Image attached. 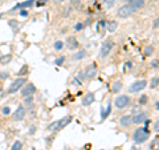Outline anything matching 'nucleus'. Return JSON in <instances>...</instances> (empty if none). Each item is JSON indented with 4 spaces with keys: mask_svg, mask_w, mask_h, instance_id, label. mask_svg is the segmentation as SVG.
Returning a JSON list of instances; mask_svg holds the SVG:
<instances>
[{
    "mask_svg": "<svg viewBox=\"0 0 159 150\" xmlns=\"http://www.w3.org/2000/svg\"><path fill=\"white\" fill-rule=\"evenodd\" d=\"M150 137V132L147 130V128H138L133 134V140L135 143H143L149 140Z\"/></svg>",
    "mask_w": 159,
    "mask_h": 150,
    "instance_id": "1",
    "label": "nucleus"
},
{
    "mask_svg": "<svg viewBox=\"0 0 159 150\" xmlns=\"http://www.w3.org/2000/svg\"><path fill=\"white\" fill-rule=\"evenodd\" d=\"M113 45H114V43H113L112 39H107V40H105V43L101 45V50H99V56H101L102 59L107 57L109 56V53L112 52L113 49Z\"/></svg>",
    "mask_w": 159,
    "mask_h": 150,
    "instance_id": "2",
    "label": "nucleus"
},
{
    "mask_svg": "<svg viewBox=\"0 0 159 150\" xmlns=\"http://www.w3.org/2000/svg\"><path fill=\"white\" fill-rule=\"evenodd\" d=\"M133 13H134V10H133V8L130 7L129 4L122 5V7L118 8V11H117L118 18H121V19H127V18H130Z\"/></svg>",
    "mask_w": 159,
    "mask_h": 150,
    "instance_id": "3",
    "label": "nucleus"
},
{
    "mask_svg": "<svg viewBox=\"0 0 159 150\" xmlns=\"http://www.w3.org/2000/svg\"><path fill=\"white\" fill-rule=\"evenodd\" d=\"M25 84H27V80H25V78H16V80L9 85V88H8V93H16L18 90L21 89Z\"/></svg>",
    "mask_w": 159,
    "mask_h": 150,
    "instance_id": "4",
    "label": "nucleus"
},
{
    "mask_svg": "<svg viewBox=\"0 0 159 150\" xmlns=\"http://www.w3.org/2000/svg\"><path fill=\"white\" fill-rule=\"evenodd\" d=\"M129 104H130V97L126 94L118 96L114 101V105H115V108H118V109H123V108H126Z\"/></svg>",
    "mask_w": 159,
    "mask_h": 150,
    "instance_id": "5",
    "label": "nucleus"
},
{
    "mask_svg": "<svg viewBox=\"0 0 159 150\" xmlns=\"http://www.w3.org/2000/svg\"><path fill=\"white\" fill-rule=\"evenodd\" d=\"M146 86H147V81H146V80H139V81H135V83H133L131 85H130V88H129V92H130V93H137V92H141V90H143Z\"/></svg>",
    "mask_w": 159,
    "mask_h": 150,
    "instance_id": "6",
    "label": "nucleus"
},
{
    "mask_svg": "<svg viewBox=\"0 0 159 150\" xmlns=\"http://www.w3.org/2000/svg\"><path fill=\"white\" fill-rule=\"evenodd\" d=\"M35 92H36V86L33 85L32 83L25 84V85L23 86V89H21V94H23V97H28V96H32Z\"/></svg>",
    "mask_w": 159,
    "mask_h": 150,
    "instance_id": "7",
    "label": "nucleus"
},
{
    "mask_svg": "<svg viewBox=\"0 0 159 150\" xmlns=\"http://www.w3.org/2000/svg\"><path fill=\"white\" fill-rule=\"evenodd\" d=\"M82 75H84V78H88V80H90V78H93L96 75H97V68H96V65H89V67L86 68V69L82 72Z\"/></svg>",
    "mask_w": 159,
    "mask_h": 150,
    "instance_id": "8",
    "label": "nucleus"
},
{
    "mask_svg": "<svg viewBox=\"0 0 159 150\" xmlns=\"http://www.w3.org/2000/svg\"><path fill=\"white\" fill-rule=\"evenodd\" d=\"M25 108L23 106V105H20L16 108V110H15V113L12 114V118H13V121H21L23 118L25 117Z\"/></svg>",
    "mask_w": 159,
    "mask_h": 150,
    "instance_id": "9",
    "label": "nucleus"
},
{
    "mask_svg": "<svg viewBox=\"0 0 159 150\" xmlns=\"http://www.w3.org/2000/svg\"><path fill=\"white\" fill-rule=\"evenodd\" d=\"M94 100H96L94 93L89 92V93H86V94L82 97V105L84 106H90L93 102H94Z\"/></svg>",
    "mask_w": 159,
    "mask_h": 150,
    "instance_id": "10",
    "label": "nucleus"
},
{
    "mask_svg": "<svg viewBox=\"0 0 159 150\" xmlns=\"http://www.w3.org/2000/svg\"><path fill=\"white\" fill-rule=\"evenodd\" d=\"M66 47L69 48L70 50H74L78 48V41L77 39L74 37V36H69V37L66 39Z\"/></svg>",
    "mask_w": 159,
    "mask_h": 150,
    "instance_id": "11",
    "label": "nucleus"
},
{
    "mask_svg": "<svg viewBox=\"0 0 159 150\" xmlns=\"http://www.w3.org/2000/svg\"><path fill=\"white\" fill-rule=\"evenodd\" d=\"M146 120H147V113L141 112V113H138V114L133 116V124H142Z\"/></svg>",
    "mask_w": 159,
    "mask_h": 150,
    "instance_id": "12",
    "label": "nucleus"
},
{
    "mask_svg": "<svg viewBox=\"0 0 159 150\" xmlns=\"http://www.w3.org/2000/svg\"><path fill=\"white\" fill-rule=\"evenodd\" d=\"M130 1V7L133 8V10H139V8H142L144 5V0H129Z\"/></svg>",
    "mask_w": 159,
    "mask_h": 150,
    "instance_id": "13",
    "label": "nucleus"
},
{
    "mask_svg": "<svg viewBox=\"0 0 159 150\" xmlns=\"http://www.w3.org/2000/svg\"><path fill=\"white\" fill-rule=\"evenodd\" d=\"M119 124L122 126H130L133 124V116H123V117H121Z\"/></svg>",
    "mask_w": 159,
    "mask_h": 150,
    "instance_id": "14",
    "label": "nucleus"
},
{
    "mask_svg": "<svg viewBox=\"0 0 159 150\" xmlns=\"http://www.w3.org/2000/svg\"><path fill=\"white\" fill-rule=\"evenodd\" d=\"M47 129L50 130V132H55V130H61V120L53 121L52 124H49V125H48Z\"/></svg>",
    "mask_w": 159,
    "mask_h": 150,
    "instance_id": "15",
    "label": "nucleus"
},
{
    "mask_svg": "<svg viewBox=\"0 0 159 150\" xmlns=\"http://www.w3.org/2000/svg\"><path fill=\"white\" fill-rule=\"evenodd\" d=\"M110 112H112V102H109L106 105L104 110L101 112V120H105V118H107V116L110 114Z\"/></svg>",
    "mask_w": 159,
    "mask_h": 150,
    "instance_id": "16",
    "label": "nucleus"
},
{
    "mask_svg": "<svg viewBox=\"0 0 159 150\" xmlns=\"http://www.w3.org/2000/svg\"><path fill=\"white\" fill-rule=\"evenodd\" d=\"M118 28V23L117 21H110V23H107V31H109L110 33H113L115 29Z\"/></svg>",
    "mask_w": 159,
    "mask_h": 150,
    "instance_id": "17",
    "label": "nucleus"
},
{
    "mask_svg": "<svg viewBox=\"0 0 159 150\" xmlns=\"http://www.w3.org/2000/svg\"><path fill=\"white\" fill-rule=\"evenodd\" d=\"M85 56H86V50H85V49H81L80 52H77L74 56H73V60H82Z\"/></svg>",
    "mask_w": 159,
    "mask_h": 150,
    "instance_id": "18",
    "label": "nucleus"
},
{
    "mask_svg": "<svg viewBox=\"0 0 159 150\" xmlns=\"http://www.w3.org/2000/svg\"><path fill=\"white\" fill-rule=\"evenodd\" d=\"M121 88H122V83H121V81H115V83L112 85V92L113 93H117V92L121 90Z\"/></svg>",
    "mask_w": 159,
    "mask_h": 150,
    "instance_id": "19",
    "label": "nucleus"
},
{
    "mask_svg": "<svg viewBox=\"0 0 159 150\" xmlns=\"http://www.w3.org/2000/svg\"><path fill=\"white\" fill-rule=\"evenodd\" d=\"M104 5L107 8V10H112L115 5V0H104Z\"/></svg>",
    "mask_w": 159,
    "mask_h": 150,
    "instance_id": "20",
    "label": "nucleus"
},
{
    "mask_svg": "<svg viewBox=\"0 0 159 150\" xmlns=\"http://www.w3.org/2000/svg\"><path fill=\"white\" fill-rule=\"evenodd\" d=\"M21 149H23V143L20 141H15L12 148H11V150H21Z\"/></svg>",
    "mask_w": 159,
    "mask_h": 150,
    "instance_id": "21",
    "label": "nucleus"
},
{
    "mask_svg": "<svg viewBox=\"0 0 159 150\" xmlns=\"http://www.w3.org/2000/svg\"><path fill=\"white\" fill-rule=\"evenodd\" d=\"M144 55H146V56H151V55H154V48H152L151 45L146 47V48H144Z\"/></svg>",
    "mask_w": 159,
    "mask_h": 150,
    "instance_id": "22",
    "label": "nucleus"
},
{
    "mask_svg": "<svg viewBox=\"0 0 159 150\" xmlns=\"http://www.w3.org/2000/svg\"><path fill=\"white\" fill-rule=\"evenodd\" d=\"M33 1H35V0H28V1H24V3H21V4H18V5H16V7H18V8L29 7V5H32V4H33Z\"/></svg>",
    "mask_w": 159,
    "mask_h": 150,
    "instance_id": "23",
    "label": "nucleus"
},
{
    "mask_svg": "<svg viewBox=\"0 0 159 150\" xmlns=\"http://www.w3.org/2000/svg\"><path fill=\"white\" fill-rule=\"evenodd\" d=\"M158 83H159V78H158V77H154V78L151 80L150 88H152V89H157V88H158Z\"/></svg>",
    "mask_w": 159,
    "mask_h": 150,
    "instance_id": "24",
    "label": "nucleus"
},
{
    "mask_svg": "<svg viewBox=\"0 0 159 150\" xmlns=\"http://www.w3.org/2000/svg\"><path fill=\"white\" fill-rule=\"evenodd\" d=\"M32 102H33V98L31 97V96H28V97H25V98H24V104H25V105H27L28 108L32 106Z\"/></svg>",
    "mask_w": 159,
    "mask_h": 150,
    "instance_id": "25",
    "label": "nucleus"
},
{
    "mask_svg": "<svg viewBox=\"0 0 159 150\" xmlns=\"http://www.w3.org/2000/svg\"><path fill=\"white\" fill-rule=\"evenodd\" d=\"M62 47H64V43H62V41H56L55 43V49L56 50H61Z\"/></svg>",
    "mask_w": 159,
    "mask_h": 150,
    "instance_id": "26",
    "label": "nucleus"
},
{
    "mask_svg": "<svg viewBox=\"0 0 159 150\" xmlns=\"http://www.w3.org/2000/svg\"><path fill=\"white\" fill-rule=\"evenodd\" d=\"M11 59H12V57H11V55H8L7 57H1V59H0V61H1L3 64H7V63H9V61H11Z\"/></svg>",
    "mask_w": 159,
    "mask_h": 150,
    "instance_id": "27",
    "label": "nucleus"
},
{
    "mask_svg": "<svg viewBox=\"0 0 159 150\" xmlns=\"http://www.w3.org/2000/svg\"><path fill=\"white\" fill-rule=\"evenodd\" d=\"M147 102V96H141V98H139V104H141V105H144V104Z\"/></svg>",
    "mask_w": 159,
    "mask_h": 150,
    "instance_id": "28",
    "label": "nucleus"
},
{
    "mask_svg": "<svg viewBox=\"0 0 159 150\" xmlns=\"http://www.w3.org/2000/svg\"><path fill=\"white\" fill-rule=\"evenodd\" d=\"M64 61H65V57H64V56H61V57H60V59H57V60H56V65H62V64H64Z\"/></svg>",
    "mask_w": 159,
    "mask_h": 150,
    "instance_id": "29",
    "label": "nucleus"
},
{
    "mask_svg": "<svg viewBox=\"0 0 159 150\" xmlns=\"http://www.w3.org/2000/svg\"><path fill=\"white\" fill-rule=\"evenodd\" d=\"M0 78H1V80H5V78H8V73L7 72H1V73H0Z\"/></svg>",
    "mask_w": 159,
    "mask_h": 150,
    "instance_id": "30",
    "label": "nucleus"
},
{
    "mask_svg": "<svg viewBox=\"0 0 159 150\" xmlns=\"http://www.w3.org/2000/svg\"><path fill=\"white\" fill-rule=\"evenodd\" d=\"M76 31H81L82 28H84V24H82V23H78V24H76Z\"/></svg>",
    "mask_w": 159,
    "mask_h": 150,
    "instance_id": "31",
    "label": "nucleus"
},
{
    "mask_svg": "<svg viewBox=\"0 0 159 150\" xmlns=\"http://www.w3.org/2000/svg\"><path fill=\"white\" fill-rule=\"evenodd\" d=\"M3 113H4V114H9V113H11V109H9L8 106L3 108Z\"/></svg>",
    "mask_w": 159,
    "mask_h": 150,
    "instance_id": "32",
    "label": "nucleus"
},
{
    "mask_svg": "<svg viewBox=\"0 0 159 150\" xmlns=\"http://www.w3.org/2000/svg\"><path fill=\"white\" fill-rule=\"evenodd\" d=\"M81 3V0H70V4L72 5H78Z\"/></svg>",
    "mask_w": 159,
    "mask_h": 150,
    "instance_id": "33",
    "label": "nucleus"
},
{
    "mask_svg": "<svg viewBox=\"0 0 159 150\" xmlns=\"http://www.w3.org/2000/svg\"><path fill=\"white\" fill-rule=\"evenodd\" d=\"M152 28H154V29H157V28H158V19H155L154 24H152Z\"/></svg>",
    "mask_w": 159,
    "mask_h": 150,
    "instance_id": "34",
    "label": "nucleus"
},
{
    "mask_svg": "<svg viewBox=\"0 0 159 150\" xmlns=\"http://www.w3.org/2000/svg\"><path fill=\"white\" fill-rule=\"evenodd\" d=\"M151 67L157 69V68H158V61H152V63H151Z\"/></svg>",
    "mask_w": 159,
    "mask_h": 150,
    "instance_id": "35",
    "label": "nucleus"
},
{
    "mask_svg": "<svg viewBox=\"0 0 159 150\" xmlns=\"http://www.w3.org/2000/svg\"><path fill=\"white\" fill-rule=\"evenodd\" d=\"M20 15H21V16H28V12L25 10H23L21 12H20Z\"/></svg>",
    "mask_w": 159,
    "mask_h": 150,
    "instance_id": "36",
    "label": "nucleus"
},
{
    "mask_svg": "<svg viewBox=\"0 0 159 150\" xmlns=\"http://www.w3.org/2000/svg\"><path fill=\"white\" fill-rule=\"evenodd\" d=\"M35 130H36V126H31L29 133H31V134H33V133H35Z\"/></svg>",
    "mask_w": 159,
    "mask_h": 150,
    "instance_id": "37",
    "label": "nucleus"
},
{
    "mask_svg": "<svg viewBox=\"0 0 159 150\" xmlns=\"http://www.w3.org/2000/svg\"><path fill=\"white\" fill-rule=\"evenodd\" d=\"M158 125H159V124H158V121H157V122H155V125H154V130H158Z\"/></svg>",
    "mask_w": 159,
    "mask_h": 150,
    "instance_id": "38",
    "label": "nucleus"
},
{
    "mask_svg": "<svg viewBox=\"0 0 159 150\" xmlns=\"http://www.w3.org/2000/svg\"><path fill=\"white\" fill-rule=\"evenodd\" d=\"M47 1H48V0H40V3H41V4H45Z\"/></svg>",
    "mask_w": 159,
    "mask_h": 150,
    "instance_id": "39",
    "label": "nucleus"
},
{
    "mask_svg": "<svg viewBox=\"0 0 159 150\" xmlns=\"http://www.w3.org/2000/svg\"><path fill=\"white\" fill-rule=\"evenodd\" d=\"M1 90H3V86H1V85H0V92H1Z\"/></svg>",
    "mask_w": 159,
    "mask_h": 150,
    "instance_id": "40",
    "label": "nucleus"
},
{
    "mask_svg": "<svg viewBox=\"0 0 159 150\" xmlns=\"http://www.w3.org/2000/svg\"><path fill=\"white\" fill-rule=\"evenodd\" d=\"M57 1H58V3H62V1H64V0H57Z\"/></svg>",
    "mask_w": 159,
    "mask_h": 150,
    "instance_id": "41",
    "label": "nucleus"
},
{
    "mask_svg": "<svg viewBox=\"0 0 159 150\" xmlns=\"http://www.w3.org/2000/svg\"><path fill=\"white\" fill-rule=\"evenodd\" d=\"M0 59H1V56H0Z\"/></svg>",
    "mask_w": 159,
    "mask_h": 150,
    "instance_id": "42",
    "label": "nucleus"
}]
</instances>
